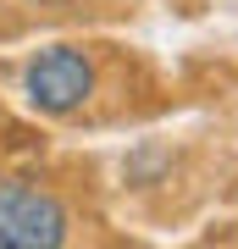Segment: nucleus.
<instances>
[{
	"label": "nucleus",
	"instance_id": "1",
	"mask_svg": "<svg viewBox=\"0 0 238 249\" xmlns=\"http://www.w3.org/2000/svg\"><path fill=\"white\" fill-rule=\"evenodd\" d=\"M72 216L50 188L28 178H0V249H61Z\"/></svg>",
	"mask_w": 238,
	"mask_h": 249
},
{
	"label": "nucleus",
	"instance_id": "2",
	"mask_svg": "<svg viewBox=\"0 0 238 249\" xmlns=\"http://www.w3.org/2000/svg\"><path fill=\"white\" fill-rule=\"evenodd\" d=\"M94 61L78 45H50L22 67V94L39 116H72L94 100Z\"/></svg>",
	"mask_w": 238,
	"mask_h": 249
}]
</instances>
